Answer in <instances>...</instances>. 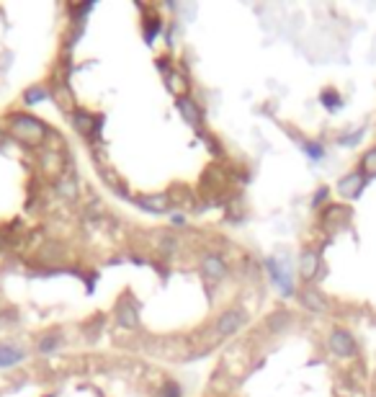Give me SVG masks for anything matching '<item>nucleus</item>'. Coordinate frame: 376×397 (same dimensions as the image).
<instances>
[{
    "mask_svg": "<svg viewBox=\"0 0 376 397\" xmlns=\"http://www.w3.org/2000/svg\"><path fill=\"white\" fill-rule=\"evenodd\" d=\"M19 361H24V351L16 346H0V366H16Z\"/></svg>",
    "mask_w": 376,
    "mask_h": 397,
    "instance_id": "11",
    "label": "nucleus"
},
{
    "mask_svg": "<svg viewBox=\"0 0 376 397\" xmlns=\"http://www.w3.org/2000/svg\"><path fill=\"white\" fill-rule=\"evenodd\" d=\"M363 186H366V175H363L361 170H356V173L343 175L340 183H338V191H340V196H345V199H356V196H361Z\"/></svg>",
    "mask_w": 376,
    "mask_h": 397,
    "instance_id": "4",
    "label": "nucleus"
},
{
    "mask_svg": "<svg viewBox=\"0 0 376 397\" xmlns=\"http://www.w3.org/2000/svg\"><path fill=\"white\" fill-rule=\"evenodd\" d=\"M361 168H363V175H376V148H371L369 153L363 155Z\"/></svg>",
    "mask_w": 376,
    "mask_h": 397,
    "instance_id": "14",
    "label": "nucleus"
},
{
    "mask_svg": "<svg viewBox=\"0 0 376 397\" xmlns=\"http://www.w3.org/2000/svg\"><path fill=\"white\" fill-rule=\"evenodd\" d=\"M320 98H323V103L330 108V111H338V108L343 106V98L335 93V91H323V96H320Z\"/></svg>",
    "mask_w": 376,
    "mask_h": 397,
    "instance_id": "13",
    "label": "nucleus"
},
{
    "mask_svg": "<svg viewBox=\"0 0 376 397\" xmlns=\"http://www.w3.org/2000/svg\"><path fill=\"white\" fill-rule=\"evenodd\" d=\"M204 274L212 279H222L227 274V266L219 256H207L204 258Z\"/></svg>",
    "mask_w": 376,
    "mask_h": 397,
    "instance_id": "10",
    "label": "nucleus"
},
{
    "mask_svg": "<svg viewBox=\"0 0 376 397\" xmlns=\"http://www.w3.org/2000/svg\"><path fill=\"white\" fill-rule=\"evenodd\" d=\"M160 397H181V384L173 382V379H168V382L162 384Z\"/></svg>",
    "mask_w": 376,
    "mask_h": 397,
    "instance_id": "17",
    "label": "nucleus"
},
{
    "mask_svg": "<svg viewBox=\"0 0 376 397\" xmlns=\"http://www.w3.org/2000/svg\"><path fill=\"white\" fill-rule=\"evenodd\" d=\"M361 137H363V129H358L356 135H350V137H343V140H340V145H356V142L361 140Z\"/></svg>",
    "mask_w": 376,
    "mask_h": 397,
    "instance_id": "23",
    "label": "nucleus"
},
{
    "mask_svg": "<svg viewBox=\"0 0 376 397\" xmlns=\"http://www.w3.org/2000/svg\"><path fill=\"white\" fill-rule=\"evenodd\" d=\"M60 194H65L68 199H75V183H73V181L60 183Z\"/></svg>",
    "mask_w": 376,
    "mask_h": 397,
    "instance_id": "22",
    "label": "nucleus"
},
{
    "mask_svg": "<svg viewBox=\"0 0 376 397\" xmlns=\"http://www.w3.org/2000/svg\"><path fill=\"white\" fill-rule=\"evenodd\" d=\"M268 274H271V279H273L278 287H281V294H294V282H291V274H289V269L283 266V263H278L276 258H268Z\"/></svg>",
    "mask_w": 376,
    "mask_h": 397,
    "instance_id": "3",
    "label": "nucleus"
},
{
    "mask_svg": "<svg viewBox=\"0 0 376 397\" xmlns=\"http://www.w3.org/2000/svg\"><path fill=\"white\" fill-rule=\"evenodd\" d=\"M178 108H181L183 119H186L191 127H199V124H202V111H199V106H196L191 98H178Z\"/></svg>",
    "mask_w": 376,
    "mask_h": 397,
    "instance_id": "9",
    "label": "nucleus"
},
{
    "mask_svg": "<svg viewBox=\"0 0 376 397\" xmlns=\"http://www.w3.org/2000/svg\"><path fill=\"white\" fill-rule=\"evenodd\" d=\"M304 153H307L309 158H315V160H320V158L325 155L323 145H317V142H307V145H304Z\"/></svg>",
    "mask_w": 376,
    "mask_h": 397,
    "instance_id": "19",
    "label": "nucleus"
},
{
    "mask_svg": "<svg viewBox=\"0 0 376 397\" xmlns=\"http://www.w3.org/2000/svg\"><path fill=\"white\" fill-rule=\"evenodd\" d=\"M242 320H245V317H242L240 310L222 312V315H219V320H216V333H219V336H232V333H237V330H240Z\"/></svg>",
    "mask_w": 376,
    "mask_h": 397,
    "instance_id": "5",
    "label": "nucleus"
},
{
    "mask_svg": "<svg viewBox=\"0 0 376 397\" xmlns=\"http://www.w3.org/2000/svg\"><path fill=\"white\" fill-rule=\"evenodd\" d=\"M320 271V253L317 250H304L299 258V274L304 279H315V274Z\"/></svg>",
    "mask_w": 376,
    "mask_h": 397,
    "instance_id": "6",
    "label": "nucleus"
},
{
    "mask_svg": "<svg viewBox=\"0 0 376 397\" xmlns=\"http://www.w3.org/2000/svg\"><path fill=\"white\" fill-rule=\"evenodd\" d=\"M325 199H328V189L323 186V189H320V191L315 194V202H312V204H315V207H320V204H323Z\"/></svg>",
    "mask_w": 376,
    "mask_h": 397,
    "instance_id": "24",
    "label": "nucleus"
},
{
    "mask_svg": "<svg viewBox=\"0 0 376 397\" xmlns=\"http://www.w3.org/2000/svg\"><path fill=\"white\" fill-rule=\"evenodd\" d=\"M75 127H78V132H83V135H93L95 119L90 114H85V111H78V114H75Z\"/></svg>",
    "mask_w": 376,
    "mask_h": 397,
    "instance_id": "12",
    "label": "nucleus"
},
{
    "mask_svg": "<svg viewBox=\"0 0 376 397\" xmlns=\"http://www.w3.org/2000/svg\"><path fill=\"white\" fill-rule=\"evenodd\" d=\"M140 204L147 212H155V215H162V212H168L170 207V199L165 194H155V196H142Z\"/></svg>",
    "mask_w": 376,
    "mask_h": 397,
    "instance_id": "8",
    "label": "nucleus"
},
{
    "mask_svg": "<svg viewBox=\"0 0 376 397\" xmlns=\"http://www.w3.org/2000/svg\"><path fill=\"white\" fill-rule=\"evenodd\" d=\"M168 78H170V88H173L175 93H181L183 88H186V81L178 73H168Z\"/></svg>",
    "mask_w": 376,
    "mask_h": 397,
    "instance_id": "21",
    "label": "nucleus"
},
{
    "mask_svg": "<svg viewBox=\"0 0 376 397\" xmlns=\"http://www.w3.org/2000/svg\"><path fill=\"white\" fill-rule=\"evenodd\" d=\"M286 325H289V315H286V312H278V315H273L268 320V328L276 330V333H281Z\"/></svg>",
    "mask_w": 376,
    "mask_h": 397,
    "instance_id": "16",
    "label": "nucleus"
},
{
    "mask_svg": "<svg viewBox=\"0 0 376 397\" xmlns=\"http://www.w3.org/2000/svg\"><path fill=\"white\" fill-rule=\"evenodd\" d=\"M44 98H47V91H44V88H31V91H28L26 93V103L28 106H34L36 101H44Z\"/></svg>",
    "mask_w": 376,
    "mask_h": 397,
    "instance_id": "18",
    "label": "nucleus"
},
{
    "mask_svg": "<svg viewBox=\"0 0 376 397\" xmlns=\"http://www.w3.org/2000/svg\"><path fill=\"white\" fill-rule=\"evenodd\" d=\"M302 302H304V307H309L312 312H328V299H325L323 294L317 289H304L302 292Z\"/></svg>",
    "mask_w": 376,
    "mask_h": 397,
    "instance_id": "7",
    "label": "nucleus"
},
{
    "mask_svg": "<svg viewBox=\"0 0 376 397\" xmlns=\"http://www.w3.org/2000/svg\"><path fill=\"white\" fill-rule=\"evenodd\" d=\"M330 351L335 354V356H353L356 354V341H353V336H350L348 330H333L330 333Z\"/></svg>",
    "mask_w": 376,
    "mask_h": 397,
    "instance_id": "2",
    "label": "nucleus"
},
{
    "mask_svg": "<svg viewBox=\"0 0 376 397\" xmlns=\"http://www.w3.org/2000/svg\"><path fill=\"white\" fill-rule=\"evenodd\" d=\"M14 132L19 135L21 142H28V145H39L41 137H44V124L36 119H31V116H16L14 119Z\"/></svg>",
    "mask_w": 376,
    "mask_h": 397,
    "instance_id": "1",
    "label": "nucleus"
},
{
    "mask_svg": "<svg viewBox=\"0 0 376 397\" xmlns=\"http://www.w3.org/2000/svg\"><path fill=\"white\" fill-rule=\"evenodd\" d=\"M119 323L124 325V328H137V312L132 310V307H121Z\"/></svg>",
    "mask_w": 376,
    "mask_h": 397,
    "instance_id": "15",
    "label": "nucleus"
},
{
    "mask_svg": "<svg viewBox=\"0 0 376 397\" xmlns=\"http://www.w3.org/2000/svg\"><path fill=\"white\" fill-rule=\"evenodd\" d=\"M57 344H60V336H47V338H41L39 351H41V354H49V351H52Z\"/></svg>",
    "mask_w": 376,
    "mask_h": 397,
    "instance_id": "20",
    "label": "nucleus"
}]
</instances>
